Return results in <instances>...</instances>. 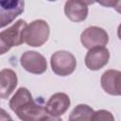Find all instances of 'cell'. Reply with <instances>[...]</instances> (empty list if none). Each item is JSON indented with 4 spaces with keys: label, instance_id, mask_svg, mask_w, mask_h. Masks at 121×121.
<instances>
[{
    "label": "cell",
    "instance_id": "cell-1",
    "mask_svg": "<svg viewBox=\"0 0 121 121\" xmlns=\"http://www.w3.org/2000/svg\"><path fill=\"white\" fill-rule=\"evenodd\" d=\"M27 24L25 20L16 21L9 28L2 30L0 33V54L3 55L11 47L18 46L25 42V31Z\"/></svg>",
    "mask_w": 121,
    "mask_h": 121
},
{
    "label": "cell",
    "instance_id": "cell-2",
    "mask_svg": "<svg viewBox=\"0 0 121 121\" xmlns=\"http://www.w3.org/2000/svg\"><path fill=\"white\" fill-rule=\"evenodd\" d=\"M50 28L48 24L42 19L35 20L27 25L25 31V42L29 46H42L48 40Z\"/></svg>",
    "mask_w": 121,
    "mask_h": 121
},
{
    "label": "cell",
    "instance_id": "cell-3",
    "mask_svg": "<svg viewBox=\"0 0 121 121\" xmlns=\"http://www.w3.org/2000/svg\"><path fill=\"white\" fill-rule=\"evenodd\" d=\"M50 64L52 71L60 77L71 75L77 66L76 57L66 50H60L55 52L50 58Z\"/></svg>",
    "mask_w": 121,
    "mask_h": 121
},
{
    "label": "cell",
    "instance_id": "cell-4",
    "mask_svg": "<svg viewBox=\"0 0 121 121\" xmlns=\"http://www.w3.org/2000/svg\"><path fill=\"white\" fill-rule=\"evenodd\" d=\"M80 42L87 49L97 46H105L109 43V35L103 28L92 26L87 27L80 34Z\"/></svg>",
    "mask_w": 121,
    "mask_h": 121
},
{
    "label": "cell",
    "instance_id": "cell-5",
    "mask_svg": "<svg viewBox=\"0 0 121 121\" xmlns=\"http://www.w3.org/2000/svg\"><path fill=\"white\" fill-rule=\"evenodd\" d=\"M20 63L26 71L34 75H41L47 69L45 58L36 51H26L23 53Z\"/></svg>",
    "mask_w": 121,
    "mask_h": 121
},
{
    "label": "cell",
    "instance_id": "cell-6",
    "mask_svg": "<svg viewBox=\"0 0 121 121\" xmlns=\"http://www.w3.org/2000/svg\"><path fill=\"white\" fill-rule=\"evenodd\" d=\"M24 0H0L1 28L9 25L24 11Z\"/></svg>",
    "mask_w": 121,
    "mask_h": 121
},
{
    "label": "cell",
    "instance_id": "cell-7",
    "mask_svg": "<svg viewBox=\"0 0 121 121\" xmlns=\"http://www.w3.org/2000/svg\"><path fill=\"white\" fill-rule=\"evenodd\" d=\"M70 98L64 93H56L50 96L45 104V110L52 119L59 120V117L66 112L70 107Z\"/></svg>",
    "mask_w": 121,
    "mask_h": 121
},
{
    "label": "cell",
    "instance_id": "cell-8",
    "mask_svg": "<svg viewBox=\"0 0 121 121\" xmlns=\"http://www.w3.org/2000/svg\"><path fill=\"white\" fill-rule=\"evenodd\" d=\"M110 60V52L105 46H97L89 49L87 52L84 62L88 69L97 71L103 68Z\"/></svg>",
    "mask_w": 121,
    "mask_h": 121
},
{
    "label": "cell",
    "instance_id": "cell-9",
    "mask_svg": "<svg viewBox=\"0 0 121 121\" xmlns=\"http://www.w3.org/2000/svg\"><path fill=\"white\" fill-rule=\"evenodd\" d=\"M102 89L111 95H121V71L110 69L100 78Z\"/></svg>",
    "mask_w": 121,
    "mask_h": 121
},
{
    "label": "cell",
    "instance_id": "cell-10",
    "mask_svg": "<svg viewBox=\"0 0 121 121\" xmlns=\"http://www.w3.org/2000/svg\"><path fill=\"white\" fill-rule=\"evenodd\" d=\"M87 6L81 0H67L64 4V13L72 22H82L88 16Z\"/></svg>",
    "mask_w": 121,
    "mask_h": 121
},
{
    "label": "cell",
    "instance_id": "cell-11",
    "mask_svg": "<svg viewBox=\"0 0 121 121\" xmlns=\"http://www.w3.org/2000/svg\"><path fill=\"white\" fill-rule=\"evenodd\" d=\"M35 100L32 97V95L26 87L19 88L13 96L9 100V108L13 111L16 115L29 107Z\"/></svg>",
    "mask_w": 121,
    "mask_h": 121
},
{
    "label": "cell",
    "instance_id": "cell-12",
    "mask_svg": "<svg viewBox=\"0 0 121 121\" xmlns=\"http://www.w3.org/2000/svg\"><path fill=\"white\" fill-rule=\"evenodd\" d=\"M0 80H1V92L0 96L2 99L8 98L12 92L15 90L18 78L16 73L11 69H2L0 72Z\"/></svg>",
    "mask_w": 121,
    "mask_h": 121
},
{
    "label": "cell",
    "instance_id": "cell-13",
    "mask_svg": "<svg viewBox=\"0 0 121 121\" xmlns=\"http://www.w3.org/2000/svg\"><path fill=\"white\" fill-rule=\"evenodd\" d=\"M95 111L86 104H78L74 110L71 112L69 115L70 121H76V120H86L90 121L93 120Z\"/></svg>",
    "mask_w": 121,
    "mask_h": 121
},
{
    "label": "cell",
    "instance_id": "cell-14",
    "mask_svg": "<svg viewBox=\"0 0 121 121\" xmlns=\"http://www.w3.org/2000/svg\"><path fill=\"white\" fill-rule=\"evenodd\" d=\"M93 120H102V121L110 120V121H113L114 117H113V115L109 111L99 110V111L95 112L94 116H93Z\"/></svg>",
    "mask_w": 121,
    "mask_h": 121
},
{
    "label": "cell",
    "instance_id": "cell-15",
    "mask_svg": "<svg viewBox=\"0 0 121 121\" xmlns=\"http://www.w3.org/2000/svg\"><path fill=\"white\" fill-rule=\"evenodd\" d=\"M95 2L106 8H114L118 0H95Z\"/></svg>",
    "mask_w": 121,
    "mask_h": 121
},
{
    "label": "cell",
    "instance_id": "cell-16",
    "mask_svg": "<svg viewBox=\"0 0 121 121\" xmlns=\"http://www.w3.org/2000/svg\"><path fill=\"white\" fill-rule=\"evenodd\" d=\"M114 9H115L118 13H120V14H121V0H118L117 4H116V5H115V7H114Z\"/></svg>",
    "mask_w": 121,
    "mask_h": 121
},
{
    "label": "cell",
    "instance_id": "cell-17",
    "mask_svg": "<svg viewBox=\"0 0 121 121\" xmlns=\"http://www.w3.org/2000/svg\"><path fill=\"white\" fill-rule=\"evenodd\" d=\"M81 1L84 2L86 5H93L95 2V0H81Z\"/></svg>",
    "mask_w": 121,
    "mask_h": 121
},
{
    "label": "cell",
    "instance_id": "cell-18",
    "mask_svg": "<svg viewBox=\"0 0 121 121\" xmlns=\"http://www.w3.org/2000/svg\"><path fill=\"white\" fill-rule=\"evenodd\" d=\"M117 35H118V38L121 40V24L117 27Z\"/></svg>",
    "mask_w": 121,
    "mask_h": 121
},
{
    "label": "cell",
    "instance_id": "cell-19",
    "mask_svg": "<svg viewBox=\"0 0 121 121\" xmlns=\"http://www.w3.org/2000/svg\"><path fill=\"white\" fill-rule=\"evenodd\" d=\"M48 1H50V2H54V1H57V0H48Z\"/></svg>",
    "mask_w": 121,
    "mask_h": 121
}]
</instances>
